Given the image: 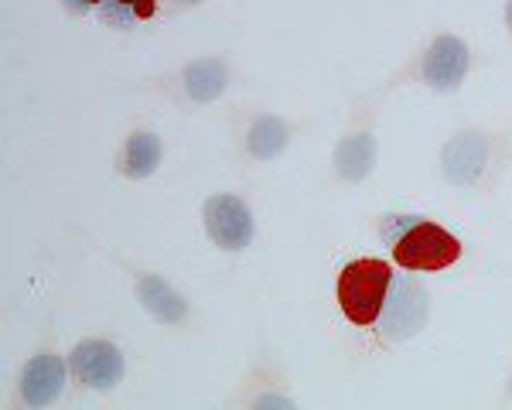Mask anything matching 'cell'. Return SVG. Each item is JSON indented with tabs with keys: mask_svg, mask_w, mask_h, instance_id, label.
<instances>
[{
	"mask_svg": "<svg viewBox=\"0 0 512 410\" xmlns=\"http://www.w3.org/2000/svg\"><path fill=\"white\" fill-rule=\"evenodd\" d=\"M130 89L158 96L181 113L209 110L233 89V62L226 55H195V59L171 65L158 76L134 79Z\"/></svg>",
	"mask_w": 512,
	"mask_h": 410,
	"instance_id": "obj_3",
	"label": "cell"
},
{
	"mask_svg": "<svg viewBox=\"0 0 512 410\" xmlns=\"http://www.w3.org/2000/svg\"><path fill=\"white\" fill-rule=\"evenodd\" d=\"M93 246L99 253H106V260H110L113 267H120L123 274H127L130 287H134V298L140 301V308H144L154 322L164 325V328H181V325L192 322V315H195L192 298H188L185 291H178V287L171 284L161 270L140 267L137 260L120 257V253L106 250V246H99V243H93Z\"/></svg>",
	"mask_w": 512,
	"mask_h": 410,
	"instance_id": "obj_6",
	"label": "cell"
},
{
	"mask_svg": "<svg viewBox=\"0 0 512 410\" xmlns=\"http://www.w3.org/2000/svg\"><path fill=\"white\" fill-rule=\"evenodd\" d=\"M297 141V123L277 110H243L236 117V151L250 164H274Z\"/></svg>",
	"mask_w": 512,
	"mask_h": 410,
	"instance_id": "obj_9",
	"label": "cell"
},
{
	"mask_svg": "<svg viewBox=\"0 0 512 410\" xmlns=\"http://www.w3.org/2000/svg\"><path fill=\"white\" fill-rule=\"evenodd\" d=\"M202 229L222 253H246L256 240V216L253 205L239 192H212L202 202Z\"/></svg>",
	"mask_w": 512,
	"mask_h": 410,
	"instance_id": "obj_8",
	"label": "cell"
},
{
	"mask_svg": "<svg viewBox=\"0 0 512 410\" xmlns=\"http://www.w3.org/2000/svg\"><path fill=\"white\" fill-rule=\"evenodd\" d=\"M236 404H243L250 410H297L301 407L294 393L270 376V366H267V373L256 369V373L250 376V383H246V390L236 393Z\"/></svg>",
	"mask_w": 512,
	"mask_h": 410,
	"instance_id": "obj_13",
	"label": "cell"
},
{
	"mask_svg": "<svg viewBox=\"0 0 512 410\" xmlns=\"http://www.w3.org/2000/svg\"><path fill=\"white\" fill-rule=\"evenodd\" d=\"M472 65H475V48L468 45V38L454 35V31H441L400 72H393L386 79V89L410 82V86H424L431 93L451 96L472 76Z\"/></svg>",
	"mask_w": 512,
	"mask_h": 410,
	"instance_id": "obj_4",
	"label": "cell"
},
{
	"mask_svg": "<svg viewBox=\"0 0 512 410\" xmlns=\"http://www.w3.org/2000/svg\"><path fill=\"white\" fill-rule=\"evenodd\" d=\"M335 301L345 322L383 342H407L424 332L431 318V294L400 264L355 257L335 281Z\"/></svg>",
	"mask_w": 512,
	"mask_h": 410,
	"instance_id": "obj_1",
	"label": "cell"
},
{
	"mask_svg": "<svg viewBox=\"0 0 512 410\" xmlns=\"http://www.w3.org/2000/svg\"><path fill=\"white\" fill-rule=\"evenodd\" d=\"M164 4H178V7H198V4H205V0H164Z\"/></svg>",
	"mask_w": 512,
	"mask_h": 410,
	"instance_id": "obj_17",
	"label": "cell"
},
{
	"mask_svg": "<svg viewBox=\"0 0 512 410\" xmlns=\"http://www.w3.org/2000/svg\"><path fill=\"white\" fill-rule=\"evenodd\" d=\"M441 178L461 192H478L489 185V178L502 168V141L492 130L482 127H461L437 151Z\"/></svg>",
	"mask_w": 512,
	"mask_h": 410,
	"instance_id": "obj_5",
	"label": "cell"
},
{
	"mask_svg": "<svg viewBox=\"0 0 512 410\" xmlns=\"http://www.w3.org/2000/svg\"><path fill=\"white\" fill-rule=\"evenodd\" d=\"M69 380H72L69 356L59 352L55 342H45L18 369V387H14L18 390V404L24 410H45L59 404Z\"/></svg>",
	"mask_w": 512,
	"mask_h": 410,
	"instance_id": "obj_10",
	"label": "cell"
},
{
	"mask_svg": "<svg viewBox=\"0 0 512 410\" xmlns=\"http://www.w3.org/2000/svg\"><path fill=\"white\" fill-rule=\"evenodd\" d=\"M379 164L376 117H362L342 130L332 147V175L338 185H362Z\"/></svg>",
	"mask_w": 512,
	"mask_h": 410,
	"instance_id": "obj_11",
	"label": "cell"
},
{
	"mask_svg": "<svg viewBox=\"0 0 512 410\" xmlns=\"http://www.w3.org/2000/svg\"><path fill=\"white\" fill-rule=\"evenodd\" d=\"M164 0H106L96 11V21L110 31H130L140 24H151L158 18V7Z\"/></svg>",
	"mask_w": 512,
	"mask_h": 410,
	"instance_id": "obj_14",
	"label": "cell"
},
{
	"mask_svg": "<svg viewBox=\"0 0 512 410\" xmlns=\"http://www.w3.org/2000/svg\"><path fill=\"white\" fill-rule=\"evenodd\" d=\"M164 164V141L158 130L151 127H134L127 130V137L120 141L117 154H113V171L123 182H147L161 171Z\"/></svg>",
	"mask_w": 512,
	"mask_h": 410,
	"instance_id": "obj_12",
	"label": "cell"
},
{
	"mask_svg": "<svg viewBox=\"0 0 512 410\" xmlns=\"http://www.w3.org/2000/svg\"><path fill=\"white\" fill-rule=\"evenodd\" d=\"M65 356H69L72 383L86 393H113L127 380V352L103 335H86L72 342Z\"/></svg>",
	"mask_w": 512,
	"mask_h": 410,
	"instance_id": "obj_7",
	"label": "cell"
},
{
	"mask_svg": "<svg viewBox=\"0 0 512 410\" xmlns=\"http://www.w3.org/2000/svg\"><path fill=\"white\" fill-rule=\"evenodd\" d=\"M502 400H506V404L512 400V373H509V380H506V393H502Z\"/></svg>",
	"mask_w": 512,
	"mask_h": 410,
	"instance_id": "obj_18",
	"label": "cell"
},
{
	"mask_svg": "<svg viewBox=\"0 0 512 410\" xmlns=\"http://www.w3.org/2000/svg\"><path fill=\"white\" fill-rule=\"evenodd\" d=\"M103 4L106 0H62L65 14H72V18H89V14H96Z\"/></svg>",
	"mask_w": 512,
	"mask_h": 410,
	"instance_id": "obj_15",
	"label": "cell"
},
{
	"mask_svg": "<svg viewBox=\"0 0 512 410\" xmlns=\"http://www.w3.org/2000/svg\"><path fill=\"white\" fill-rule=\"evenodd\" d=\"M379 240L393 264L417 274H441L465 257V243L431 216L420 212H386L379 216Z\"/></svg>",
	"mask_w": 512,
	"mask_h": 410,
	"instance_id": "obj_2",
	"label": "cell"
},
{
	"mask_svg": "<svg viewBox=\"0 0 512 410\" xmlns=\"http://www.w3.org/2000/svg\"><path fill=\"white\" fill-rule=\"evenodd\" d=\"M502 24H506V35L512 38V0H506V7H502Z\"/></svg>",
	"mask_w": 512,
	"mask_h": 410,
	"instance_id": "obj_16",
	"label": "cell"
}]
</instances>
